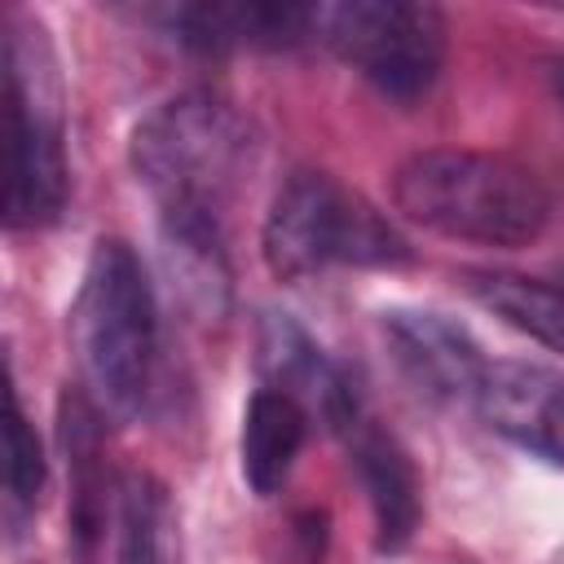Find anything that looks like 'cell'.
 Wrapping results in <instances>:
<instances>
[{"mask_svg": "<svg viewBox=\"0 0 564 564\" xmlns=\"http://www.w3.org/2000/svg\"><path fill=\"white\" fill-rule=\"evenodd\" d=\"M70 344L84 397L101 419H132L150 392L159 313L154 286L123 238H101L93 247L70 308Z\"/></svg>", "mask_w": 564, "mask_h": 564, "instance_id": "obj_2", "label": "cell"}, {"mask_svg": "<svg viewBox=\"0 0 564 564\" xmlns=\"http://www.w3.org/2000/svg\"><path fill=\"white\" fill-rule=\"evenodd\" d=\"M317 40L388 101H419L445 62V18L419 0H339L317 9Z\"/></svg>", "mask_w": 564, "mask_h": 564, "instance_id": "obj_6", "label": "cell"}, {"mask_svg": "<svg viewBox=\"0 0 564 564\" xmlns=\"http://www.w3.org/2000/svg\"><path fill=\"white\" fill-rule=\"evenodd\" d=\"M119 564H185L176 502L150 471H128L119 485Z\"/></svg>", "mask_w": 564, "mask_h": 564, "instance_id": "obj_14", "label": "cell"}, {"mask_svg": "<svg viewBox=\"0 0 564 564\" xmlns=\"http://www.w3.org/2000/svg\"><path fill=\"white\" fill-rule=\"evenodd\" d=\"M256 366L264 388L300 401L308 414H317L326 427L348 432L361 423V401L339 361L322 352V344L291 317V313H264L256 326Z\"/></svg>", "mask_w": 564, "mask_h": 564, "instance_id": "obj_8", "label": "cell"}, {"mask_svg": "<svg viewBox=\"0 0 564 564\" xmlns=\"http://www.w3.org/2000/svg\"><path fill=\"white\" fill-rule=\"evenodd\" d=\"M476 410L511 445L564 467V375L533 361H498L485 375Z\"/></svg>", "mask_w": 564, "mask_h": 564, "instance_id": "obj_10", "label": "cell"}, {"mask_svg": "<svg viewBox=\"0 0 564 564\" xmlns=\"http://www.w3.org/2000/svg\"><path fill=\"white\" fill-rule=\"evenodd\" d=\"M467 291L485 313H494L511 330L538 339L551 352H564V286L524 273L485 269V273H467Z\"/></svg>", "mask_w": 564, "mask_h": 564, "instance_id": "obj_15", "label": "cell"}, {"mask_svg": "<svg viewBox=\"0 0 564 564\" xmlns=\"http://www.w3.org/2000/svg\"><path fill=\"white\" fill-rule=\"evenodd\" d=\"M388 352L397 357L401 375L432 401L445 405H476L489 361L480 357V344L458 326L454 317L436 308H388L379 317Z\"/></svg>", "mask_w": 564, "mask_h": 564, "instance_id": "obj_7", "label": "cell"}, {"mask_svg": "<svg viewBox=\"0 0 564 564\" xmlns=\"http://www.w3.org/2000/svg\"><path fill=\"white\" fill-rule=\"evenodd\" d=\"M4 101H9V229L53 225L70 194L62 145V84L44 26L13 13L4 35Z\"/></svg>", "mask_w": 564, "mask_h": 564, "instance_id": "obj_5", "label": "cell"}, {"mask_svg": "<svg viewBox=\"0 0 564 564\" xmlns=\"http://www.w3.org/2000/svg\"><path fill=\"white\" fill-rule=\"evenodd\" d=\"M308 436V410L273 388H260L242 414V480L269 498L286 485Z\"/></svg>", "mask_w": 564, "mask_h": 564, "instance_id": "obj_13", "label": "cell"}, {"mask_svg": "<svg viewBox=\"0 0 564 564\" xmlns=\"http://www.w3.org/2000/svg\"><path fill=\"white\" fill-rule=\"evenodd\" d=\"M348 445H352V463H357L361 489L370 498L375 542H379V551H401L419 529V476H414V463L388 432L370 427L366 419L348 427Z\"/></svg>", "mask_w": 564, "mask_h": 564, "instance_id": "obj_12", "label": "cell"}, {"mask_svg": "<svg viewBox=\"0 0 564 564\" xmlns=\"http://www.w3.org/2000/svg\"><path fill=\"white\" fill-rule=\"evenodd\" d=\"M159 242H163V264L176 300L203 317L216 322L229 308V251H225V229L220 212L203 207H167L159 216Z\"/></svg>", "mask_w": 564, "mask_h": 564, "instance_id": "obj_11", "label": "cell"}, {"mask_svg": "<svg viewBox=\"0 0 564 564\" xmlns=\"http://www.w3.org/2000/svg\"><path fill=\"white\" fill-rule=\"evenodd\" d=\"M4 485L13 507H35L44 489V449L13 392H9V419H4Z\"/></svg>", "mask_w": 564, "mask_h": 564, "instance_id": "obj_16", "label": "cell"}, {"mask_svg": "<svg viewBox=\"0 0 564 564\" xmlns=\"http://www.w3.org/2000/svg\"><path fill=\"white\" fill-rule=\"evenodd\" d=\"M405 220L480 247H529L551 220V198L533 172L480 150H419L392 176Z\"/></svg>", "mask_w": 564, "mask_h": 564, "instance_id": "obj_1", "label": "cell"}, {"mask_svg": "<svg viewBox=\"0 0 564 564\" xmlns=\"http://www.w3.org/2000/svg\"><path fill=\"white\" fill-rule=\"evenodd\" d=\"M264 264L282 282L317 278L335 264L352 269H397L410 264L405 238L366 203L357 189L330 172H291L264 216Z\"/></svg>", "mask_w": 564, "mask_h": 564, "instance_id": "obj_4", "label": "cell"}, {"mask_svg": "<svg viewBox=\"0 0 564 564\" xmlns=\"http://www.w3.org/2000/svg\"><path fill=\"white\" fill-rule=\"evenodd\" d=\"M551 88H555V97H560V106H564V57L551 62Z\"/></svg>", "mask_w": 564, "mask_h": 564, "instance_id": "obj_17", "label": "cell"}, {"mask_svg": "<svg viewBox=\"0 0 564 564\" xmlns=\"http://www.w3.org/2000/svg\"><path fill=\"white\" fill-rule=\"evenodd\" d=\"M322 4H282V0H203V4H163L150 18L194 53H229V48H295L317 40Z\"/></svg>", "mask_w": 564, "mask_h": 564, "instance_id": "obj_9", "label": "cell"}, {"mask_svg": "<svg viewBox=\"0 0 564 564\" xmlns=\"http://www.w3.org/2000/svg\"><path fill=\"white\" fill-rule=\"evenodd\" d=\"M256 137L234 101L207 88H189L154 106L128 141L137 181L154 194L159 212L203 207L220 212L242 167L251 163Z\"/></svg>", "mask_w": 564, "mask_h": 564, "instance_id": "obj_3", "label": "cell"}]
</instances>
